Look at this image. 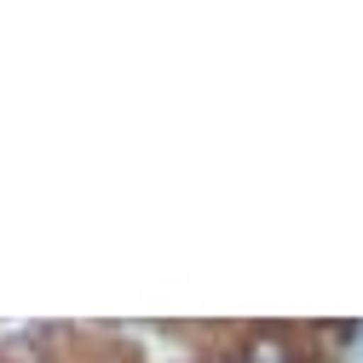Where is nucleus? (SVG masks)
I'll use <instances>...</instances> for the list:
<instances>
[{"label":"nucleus","instance_id":"1","mask_svg":"<svg viewBox=\"0 0 363 363\" xmlns=\"http://www.w3.org/2000/svg\"><path fill=\"white\" fill-rule=\"evenodd\" d=\"M208 363H237V357H208Z\"/></svg>","mask_w":363,"mask_h":363}]
</instances>
